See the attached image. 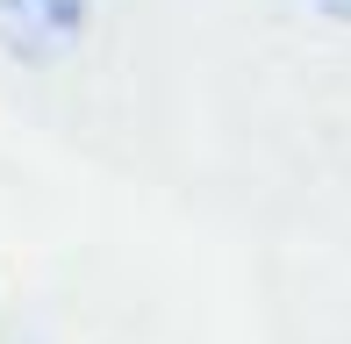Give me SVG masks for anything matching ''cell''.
Returning <instances> with one entry per match:
<instances>
[{"mask_svg":"<svg viewBox=\"0 0 351 344\" xmlns=\"http://www.w3.org/2000/svg\"><path fill=\"white\" fill-rule=\"evenodd\" d=\"M93 0H0V51L22 65H65L86 43Z\"/></svg>","mask_w":351,"mask_h":344,"instance_id":"cell-1","label":"cell"},{"mask_svg":"<svg viewBox=\"0 0 351 344\" xmlns=\"http://www.w3.org/2000/svg\"><path fill=\"white\" fill-rule=\"evenodd\" d=\"M308 8L323 14V22H344V29H351V0H308Z\"/></svg>","mask_w":351,"mask_h":344,"instance_id":"cell-2","label":"cell"}]
</instances>
